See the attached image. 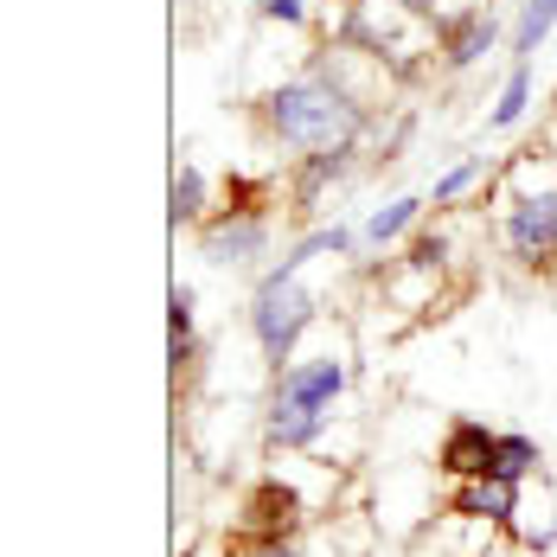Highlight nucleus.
Instances as JSON below:
<instances>
[{
  "instance_id": "nucleus-1",
  "label": "nucleus",
  "mask_w": 557,
  "mask_h": 557,
  "mask_svg": "<svg viewBox=\"0 0 557 557\" xmlns=\"http://www.w3.org/2000/svg\"><path fill=\"white\" fill-rule=\"evenodd\" d=\"M250 110L263 122L270 148H282L288 161L321 154V148H366V135L379 122L372 110H359L352 97H339L334 84H321L314 71H295V77L270 84Z\"/></svg>"
},
{
  "instance_id": "nucleus-2",
  "label": "nucleus",
  "mask_w": 557,
  "mask_h": 557,
  "mask_svg": "<svg viewBox=\"0 0 557 557\" xmlns=\"http://www.w3.org/2000/svg\"><path fill=\"white\" fill-rule=\"evenodd\" d=\"M512 193H500V250L512 270L557 263V180H539V148L512 161Z\"/></svg>"
},
{
  "instance_id": "nucleus-3",
  "label": "nucleus",
  "mask_w": 557,
  "mask_h": 557,
  "mask_svg": "<svg viewBox=\"0 0 557 557\" xmlns=\"http://www.w3.org/2000/svg\"><path fill=\"white\" fill-rule=\"evenodd\" d=\"M314 321H321V295L308 288L301 276H276V270H263L257 288H250V301H244V327L257 339V359L263 366H288V359H301V339L314 334Z\"/></svg>"
},
{
  "instance_id": "nucleus-4",
  "label": "nucleus",
  "mask_w": 557,
  "mask_h": 557,
  "mask_svg": "<svg viewBox=\"0 0 557 557\" xmlns=\"http://www.w3.org/2000/svg\"><path fill=\"white\" fill-rule=\"evenodd\" d=\"M270 237H276L270 206L263 212H231V206H219L212 219L199 224V257L212 270H250L257 257H270Z\"/></svg>"
},
{
  "instance_id": "nucleus-5",
  "label": "nucleus",
  "mask_w": 557,
  "mask_h": 557,
  "mask_svg": "<svg viewBox=\"0 0 557 557\" xmlns=\"http://www.w3.org/2000/svg\"><path fill=\"white\" fill-rule=\"evenodd\" d=\"M506 33H512V26H500V13L481 7V0L443 7V20H436V58H443L448 77H461V71H474L487 52H500Z\"/></svg>"
},
{
  "instance_id": "nucleus-6",
  "label": "nucleus",
  "mask_w": 557,
  "mask_h": 557,
  "mask_svg": "<svg viewBox=\"0 0 557 557\" xmlns=\"http://www.w3.org/2000/svg\"><path fill=\"white\" fill-rule=\"evenodd\" d=\"M443 512L461 525H487L500 539H519V512H525V487L500 481V474H481V481H448Z\"/></svg>"
},
{
  "instance_id": "nucleus-7",
  "label": "nucleus",
  "mask_w": 557,
  "mask_h": 557,
  "mask_svg": "<svg viewBox=\"0 0 557 557\" xmlns=\"http://www.w3.org/2000/svg\"><path fill=\"white\" fill-rule=\"evenodd\" d=\"M352 391V359L346 352H301V359H288L276 372V385H270V404H308V410H334L339 397Z\"/></svg>"
},
{
  "instance_id": "nucleus-8",
  "label": "nucleus",
  "mask_w": 557,
  "mask_h": 557,
  "mask_svg": "<svg viewBox=\"0 0 557 557\" xmlns=\"http://www.w3.org/2000/svg\"><path fill=\"white\" fill-rule=\"evenodd\" d=\"M359 154L366 148H321V154H301V161H288V219L314 224V212H321V199L334 193L339 180H352L359 173Z\"/></svg>"
},
{
  "instance_id": "nucleus-9",
  "label": "nucleus",
  "mask_w": 557,
  "mask_h": 557,
  "mask_svg": "<svg viewBox=\"0 0 557 557\" xmlns=\"http://www.w3.org/2000/svg\"><path fill=\"white\" fill-rule=\"evenodd\" d=\"M314 506L301 500L282 474H270V481H257L250 494H244V512H237V532L244 539H295L301 532V519H308Z\"/></svg>"
},
{
  "instance_id": "nucleus-10",
  "label": "nucleus",
  "mask_w": 557,
  "mask_h": 557,
  "mask_svg": "<svg viewBox=\"0 0 557 557\" xmlns=\"http://www.w3.org/2000/svg\"><path fill=\"white\" fill-rule=\"evenodd\" d=\"M494 455H500V430L494 423L455 417L443 430V443H436V468H443V481H481V474H494Z\"/></svg>"
},
{
  "instance_id": "nucleus-11",
  "label": "nucleus",
  "mask_w": 557,
  "mask_h": 557,
  "mask_svg": "<svg viewBox=\"0 0 557 557\" xmlns=\"http://www.w3.org/2000/svg\"><path fill=\"white\" fill-rule=\"evenodd\" d=\"M423 219H430V193H397L385 206H372L359 224V257H385L397 244H410Z\"/></svg>"
},
{
  "instance_id": "nucleus-12",
  "label": "nucleus",
  "mask_w": 557,
  "mask_h": 557,
  "mask_svg": "<svg viewBox=\"0 0 557 557\" xmlns=\"http://www.w3.org/2000/svg\"><path fill=\"white\" fill-rule=\"evenodd\" d=\"M334 410H308V404H263V448L270 455H314L327 443Z\"/></svg>"
},
{
  "instance_id": "nucleus-13",
  "label": "nucleus",
  "mask_w": 557,
  "mask_h": 557,
  "mask_svg": "<svg viewBox=\"0 0 557 557\" xmlns=\"http://www.w3.org/2000/svg\"><path fill=\"white\" fill-rule=\"evenodd\" d=\"M321 257H359V224H346V219H321V224H308L288 250H282L276 263V276H301L308 263H321Z\"/></svg>"
},
{
  "instance_id": "nucleus-14",
  "label": "nucleus",
  "mask_w": 557,
  "mask_h": 557,
  "mask_svg": "<svg viewBox=\"0 0 557 557\" xmlns=\"http://www.w3.org/2000/svg\"><path fill=\"white\" fill-rule=\"evenodd\" d=\"M219 212V193H212V180L199 161H180L173 168V186H168V224L173 231H199V224Z\"/></svg>"
},
{
  "instance_id": "nucleus-15",
  "label": "nucleus",
  "mask_w": 557,
  "mask_h": 557,
  "mask_svg": "<svg viewBox=\"0 0 557 557\" xmlns=\"http://www.w3.org/2000/svg\"><path fill=\"white\" fill-rule=\"evenodd\" d=\"M436 295H443V270H436V263L391 257V270H385V301H391V308L423 314V308H436Z\"/></svg>"
},
{
  "instance_id": "nucleus-16",
  "label": "nucleus",
  "mask_w": 557,
  "mask_h": 557,
  "mask_svg": "<svg viewBox=\"0 0 557 557\" xmlns=\"http://www.w3.org/2000/svg\"><path fill=\"white\" fill-rule=\"evenodd\" d=\"M532 97H539L532 58H506V77H500V90H494V110H487V128H494V135H506V128H519V122L532 115Z\"/></svg>"
},
{
  "instance_id": "nucleus-17",
  "label": "nucleus",
  "mask_w": 557,
  "mask_h": 557,
  "mask_svg": "<svg viewBox=\"0 0 557 557\" xmlns=\"http://www.w3.org/2000/svg\"><path fill=\"white\" fill-rule=\"evenodd\" d=\"M557 33V0H519V20L506 33V58H532Z\"/></svg>"
},
{
  "instance_id": "nucleus-18",
  "label": "nucleus",
  "mask_w": 557,
  "mask_h": 557,
  "mask_svg": "<svg viewBox=\"0 0 557 557\" xmlns=\"http://www.w3.org/2000/svg\"><path fill=\"white\" fill-rule=\"evenodd\" d=\"M481 180H494V161L487 154H468V161H455V168H443L436 180H430V206L436 212H448V206H461Z\"/></svg>"
},
{
  "instance_id": "nucleus-19",
  "label": "nucleus",
  "mask_w": 557,
  "mask_h": 557,
  "mask_svg": "<svg viewBox=\"0 0 557 557\" xmlns=\"http://www.w3.org/2000/svg\"><path fill=\"white\" fill-rule=\"evenodd\" d=\"M545 468V448H539V436H525V430H500V455H494V474L500 481H532Z\"/></svg>"
},
{
  "instance_id": "nucleus-20",
  "label": "nucleus",
  "mask_w": 557,
  "mask_h": 557,
  "mask_svg": "<svg viewBox=\"0 0 557 557\" xmlns=\"http://www.w3.org/2000/svg\"><path fill=\"white\" fill-rule=\"evenodd\" d=\"M168 339H199V288L193 282L168 288Z\"/></svg>"
},
{
  "instance_id": "nucleus-21",
  "label": "nucleus",
  "mask_w": 557,
  "mask_h": 557,
  "mask_svg": "<svg viewBox=\"0 0 557 557\" xmlns=\"http://www.w3.org/2000/svg\"><path fill=\"white\" fill-rule=\"evenodd\" d=\"M257 20L263 26H314V0H257Z\"/></svg>"
},
{
  "instance_id": "nucleus-22",
  "label": "nucleus",
  "mask_w": 557,
  "mask_h": 557,
  "mask_svg": "<svg viewBox=\"0 0 557 557\" xmlns=\"http://www.w3.org/2000/svg\"><path fill=\"white\" fill-rule=\"evenodd\" d=\"M448 250H455V244H448V231H430V224H417V237L404 244V257H410V263H436V270H448Z\"/></svg>"
},
{
  "instance_id": "nucleus-23",
  "label": "nucleus",
  "mask_w": 557,
  "mask_h": 557,
  "mask_svg": "<svg viewBox=\"0 0 557 557\" xmlns=\"http://www.w3.org/2000/svg\"><path fill=\"white\" fill-rule=\"evenodd\" d=\"M231 557H301V545L295 539H237Z\"/></svg>"
},
{
  "instance_id": "nucleus-24",
  "label": "nucleus",
  "mask_w": 557,
  "mask_h": 557,
  "mask_svg": "<svg viewBox=\"0 0 557 557\" xmlns=\"http://www.w3.org/2000/svg\"><path fill=\"white\" fill-rule=\"evenodd\" d=\"M385 7L410 13V20H423V26H436V20H443V0H385Z\"/></svg>"
}]
</instances>
